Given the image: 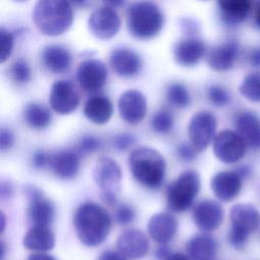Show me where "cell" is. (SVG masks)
<instances>
[{
    "instance_id": "1",
    "label": "cell",
    "mask_w": 260,
    "mask_h": 260,
    "mask_svg": "<svg viewBox=\"0 0 260 260\" xmlns=\"http://www.w3.org/2000/svg\"><path fill=\"white\" fill-rule=\"evenodd\" d=\"M112 225L109 213L98 203L87 201L78 206L74 214V228L79 241L87 247L101 245Z\"/></svg>"
},
{
    "instance_id": "2",
    "label": "cell",
    "mask_w": 260,
    "mask_h": 260,
    "mask_svg": "<svg viewBox=\"0 0 260 260\" xmlns=\"http://www.w3.org/2000/svg\"><path fill=\"white\" fill-rule=\"evenodd\" d=\"M37 28L44 35L56 37L71 26L73 12L69 0H39L32 12Z\"/></svg>"
},
{
    "instance_id": "3",
    "label": "cell",
    "mask_w": 260,
    "mask_h": 260,
    "mask_svg": "<svg viewBox=\"0 0 260 260\" xmlns=\"http://www.w3.org/2000/svg\"><path fill=\"white\" fill-rule=\"evenodd\" d=\"M130 171L138 183L148 189H158L166 177V160L155 149L139 147L134 149L128 159Z\"/></svg>"
},
{
    "instance_id": "4",
    "label": "cell",
    "mask_w": 260,
    "mask_h": 260,
    "mask_svg": "<svg viewBox=\"0 0 260 260\" xmlns=\"http://www.w3.org/2000/svg\"><path fill=\"white\" fill-rule=\"evenodd\" d=\"M164 22L162 12L150 1L134 2L127 10V26L129 32L136 39L154 38L161 30Z\"/></svg>"
},
{
    "instance_id": "5",
    "label": "cell",
    "mask_w": 260,
    "mask_h": 260,
    "mask_svg": "<svg viewBox=\"0 0 260 260\" xmlns=\"http://www.w3.org/2000/svg\"><path fill=\"white\" fill-rule=\"evenodd\" d=\"M230 220L232 225L228 241L234 248L241 249L249 236L260 226V212L250 203H239L231 208Z\"/></svg>"
},
{
    "instance_id": "6",
    "label": "cell",
    "mask_w": 260,
    "mask_h": 260,
    "mask_svg": "<svg viewBox=\"0 0 260 260\" xmlns=\"http://www.w3.org/2000/svg\"><path fill=\"white\" fill-rule=\"evenodd\" d=\"M200 190L199 174L193 170L183 172L167 189V202L172 211L183 212L191 207Z\"/></svg>"
},
{
    "instance_id": "7",
    "label": "cell",
    "mask_w": 260,
    "mask_h": 260,
    "mask_svg": "<svg viewBox=\"0 0 260 260\" xmlns=\"http://www.w3.org/2000/svg\"><path fill=\"white\" fill-rule=\"evenodd\" d=\"M22 193L28 200L27 217L34 225L48 226L55 214L53 203L47 199L43 191L35 185H25L22 187Z\"/></svg>"
},
{
    "instance_id": "8",
    "label": "cell",
    "mask_w": 260,
    "mask_h": 260,
    "mask_svg": "<svg viewBox=\"0 0 260 260\" xmlns=\"http://www.w3.org/2000/svg\"><path fill=\"white\" fill-rule=\"evenodd\" d=\"M213 153L224 164H235L246 153L247 144L238 132L232 130L220 131L213 139Z\"/></svg>"
},
{
    "instance_id": "9",
    "label": "cell",
    "mask_w": 260,
    "mask_h": 260,
    "mask_svg": "<svg viewBox=\"0 0 260 260\" xmlns=\"http://www.w3.org/2000/svg\"><path fill=\"white\" fill-rule=\"evenodd\" d=\"M216 118L208 111L195 114L188 125V135L191 144L197 151L204 150L215 137Z\"/></svg>"
},
{
    "instance_id": "10",
    "label": "cell",
    "mask_w": 260,
    "mask_h": 260,
    "mask_svg": "<svg viewBox=\"0 0 260 260\" xmlns=\"http://www.w3.org/2000/svg\"><path fill=\"white\" fill-rule=\"evenodd\" d=\"M91 175L102 194L110 193L117 195L122 179V171L114 159L107 156L101 157L95 164Z\"/></svg>"
},
{
    "instance_id": "11",
    "label": "cell",
    "mask_w": 260,
    "mask_h": 260,
    "mask_svg": "<svg viewBox=\"0 0 260 260\" xmlns=\"http://www.w3.org/2000/svg\"><path fill=\"white\" fill-rule=\"evenodd\" d=\"M121 25L117 12L108 6L94 10L88 18V29L98 39L109 40L115 37Z\"/></svg>"
},
{
    "instance_id": "12",
    "label": "cell",
    "mask_w": 260,
    "mask_h": 260,
    "mask_svg": "<svg viewBox=\"0 0 260 260\" xmlns=\"http://www.w3.org/2000/svg\"><path fill=\"white\" fill-rule=\"evenodd\" d=\"M76 78L84 90L95 92L105 85L108 78V70L101 60L87 59L79 64L76 70Z\"/></svg>"
},
{
    "instance_id": "13",
    "label": "cell",
    "mask_w": 260,
    "mask_h": 260,
    "mask_svg": "<svg viewBox=\"0 0 260 260\" xmlns=\"http://www.w3.org/2000/svg\"><path fill=\"white\" fill-rule=\"evenodd\" d=\"M51 108L60 115H68L76 110L79 96L71 82L58 80L53 83L49 98Z\"/></svg>"
},
{
    "instance_id": "14",
    "label": "cell",
    "mask_w": 260,
    "mask_h": 260,
    "mask_svg": "<svg viewBox=\"0 0 260 260\" xmlns=\"http://www.w3.org/2000/svg\"><path fill=\"white\" fill-rule=\"evenodd\" d=\"M242 182L243 177L237 170L221 171L212 177L210 188L217 199L222 202H230L240 194Z\"/></svg>"
},
{
    "instance_id": "15",
    "label": "cell",
    "mask_w": 260,
    "mask_h": 260,
    "mask_svg": "<svg viewBox=\"0 0 260 260\" xmlns=\"http://www.w3.org/2000/svg\"><path fill=\"white\" fill-rule=\"evenodd\" d=\"M118 109L123 120L130 124H138L146 115L147 102L140 91L129 89L121 94Z\"/></svg>"
},
{
    "instance_id": "16",
    "label": "cell",
    "mask_w": 260,
    "mask_h": 260,
    "mask_svg": "<svg viewBox=\"0 0 260 260\" xmlns=\"http://www.w3.org/2000/svg\"><path fill=\"white\" fill-rule=\"evenodd\" d=\"M223 209L214 200H203L199 202L193 211V220L202 232H212L219 228L223 220Z\"/></svg>"
},
{
    "instance_id": "17",
    "label": "cell",
    "mask_w": 260,
    "mask_h": 260,
    "mask_svg": "<svg viewBox=\"0 0 260 260\" xmlns=\"http://www.w3.org/2000/svg\"><path fill=\"white\" fill-rule=\"evenodd\" d=\"M117 248L126 258L135 260L142 258L148 252L149 243L141 231L130 229L119 235Z\"/></svg>"
},
{
    "instance_id": "18",
    "label": "cell",
    "mask_w": 260,
    "mask_h": 260,
    "mask_svg": "<svg viewBox=\"0 0 260 260\" xmlns=\"http://www.w3.org/2000/svg\"><path fill=\"white\" fill-rule=\"evenodd\" d=\"M147 231L152 240L167 244L173 240L178 231V220L169 212H157L149 218Z\"/></svg>"
},
{
    "instance_id": "19",
    "label": "cell",
    "mask_w": 260,
    "mask_h": 260,
    "mask_svg": "<svg viewBox=\"0 0 260 260\" xmlns=\"http://www.w3.org/2000/svg\"><path fill=\"white\" fill-rule=\"evenodd\" d=\"M48 166L58 178L70 180L79 171V155L71 149L59 150L50 154Z\"/></svg>"
},
{
    "instance_id": "20",
    "label": "cell",
    "mask_w": 260,
    "mask_h": 260,
    "mask_svg": "<svg viewBox=\"0 0 260 260\" xmlns=\"http://www.w3.org/2000/svg\"><path fill=\"white\" fill-rule=\"evenodd\" d=\"M110 65L113 70L122 77H133L141 69L140 57L132 50L118 48L111 52Z\"/></svg>"
},
{
    "instance_id": "21",
    "label": "cell",
    "mask_w": 260,
    "mask_h": 260,
    "mask_svg": "<svg viewBox=\"0 0 260 260\" xmlns=\"http://www.w3.org/2000/svg\"><path fill=\"white\" fill-rule=\"evenodd\" d=\"M239 55V45L230 41L210 49L206 61L208 66L215 71H228L232 69Z\"/></svg>"
},
{
    "instance_id": "22",
    "label": "cell",
    "mask_w": 260,
    "mask_h": 260,
    "mask_svg": "<svg viewBox=\"0 0 260 260\" xmlns=\"http://www.w3.org/2000/svg\"><path fill=\"white\" fill-rule=\"evenodd\" d=\"M205 44L197 38H187L177 43L174 49L176 61L185 67L196 65L204 56Z\"/></svg>"
},
{
    "instance_id": "23",
    "label": "cell",
    "mask_w": 260,
    "mask_h": 260,
    "mask_svg": "<svg viewBox=\"0 0 260 260\" xmlns=\"http://www.w3.org/2000/svg\"><path fill=\"white\" fill-rule=\"evenodd\" d=\"M217 250L216 240L206 232L194 235L186 245V251L191 260H214Z\"/></svg>"
},
{
    "instance_id": "24",
    "label": "cell",
    "mask_w": 260,
    "mask_h": 260,
    "mask_svg": "<svg viewBox=\"0 0 260 260\" xmlns=\"http://www.w3.org/2000/svg\"><path fill=\"white\" fill-rule=\"evenodd\" d=\"M235 128L247 146L260 148V119L254 113H239L235 118Z\"/></svg>"
},
{
    "instance_id": "25",
    "label": "cell",
    "mask_w": 260,
    "mask_h": 260,
    "mask_svg": "<svg viewBox=\"0 0 260 260\" xmlns=\"http://www.w3.org/2000/svg\"><path fill=\"white\" fill-rule=\"evenodd\" d=\"M217 4L223 22L236 25L247 18L253 7V0H217Z\"/></svg>"
},
{
    "instance_id": "26",
    "label": "cell",
    "mask_w": 260,
    "mask_h": 260,
    "mask_svg": "<svg viewBox=\"0 0 260 260\" xmlns=\"http://www.w3.org/2000/svg\"><path fill=\"white\" fill-rule=\"evenodd\" d=\"M83 114L92 123L103 125L111 119L113 106L108 98L104 95H93L85 102Z\"/></svg>"
},
{
    "instance_id": "27",
    "label": "cell",
    "mask_w": 260,
    "mask_h": 260,
    "mask_svg": "<svg viewBox=\"0 0 260 260\" xmlns=\"http://www.w3.org/2000/svg\"><path fill=\"white\" fill-rule=\"evenodd\" d=\"M42 60L45 67L53 73H63L71 65V55L69 51L59 45L46 47L42 53Z\"/></svg>"
},
{
    "instance_id": "28",
    "label": "cell",
    "mask_w": 260,
    "mask_h": 260,
    "mask_svg": "<svg viewBox=\"0 0 260 260\" xmlns=\"http://www.w3.org/2000/svg\"><path fill=\"white\" fill-rule=\"evenodd\" d=\"M22 244L28 250L46 252L54 248L55 237L51 230L47 226L34 225L23 237Z\"/></svg>"
},
{
    "instance_id": "29",
    "label": "cell",
    "mask_w": 260,
    "mask_h": 260,
    "mask_svg": "<svg viewBox=\"0 0 260 260\" xmlns=\"http://www.w3.org/2000/svg\"><path fill=\"white\" fill-rule=\"evenodd\" d=\"M23 117L25 123L32 129H45L52 121V115L50 111L43 105L38 103L27 104L23 111Z\"/></svg>"
},
{
    "instance_id": "30",
    "label": "cell",
    "mask_w": 260,
    "mask_h": 260,
    "mask_svg": "<svg viewBox=\"0 0 260 260\" xmlns=\"http://www.w3.org/2000/svg\"><path fill=\"white\" fill-rule=\"evenodd\" d=\"M241 94L253 103H260V72L248 74L239 87Z\"/></svg>"
},
{
    "instance_id": "31",
    "label": "cell",
    "mask_w": 260,
    "mask_h": 260,
    "mask_svg": "<svg viewBox=\"0 0 260 260\" xmlns=\"http://www.w3.org/2000/svg\"><path fill=\"white\" fill-rule=\"evenodd\" d=\"M168 102L176 108H186L191 103V98L188 89L182 83H172L166 93Z\"/></svg>"
},
{
    "instance_id": "32",
    "label": "cell",
    "mask_w": 260,
    "mask_h": 260,
    "mask_svg": "<svg viewBox=\"0 0 260 260\" xmlns=\"http://www.w3.org/2000/svg\"><path fill=\"white\" fill-rule=\"evenodd\" d=\"M151 128L159 134H166L171 131L174 125V118L168 111L161 110L156 112L151 118Z\"/></svg>"
},
{
    "instance_id": "33",
    "label": "cell",
    "mask_w": 260,
    "mask_h": 260,
    "mask_svg": "<svg viewBox=\"0 0 260 260\" xmlns=\"http://www.w3.org/2000/svg\"><path fill=\"white\" fill-rule=\"evenodd\" d=\"M12 79L18 84H25L30 80L31 71L27 62L23 59H17L14 61L11 67Z\"/></svg>"
},
{
    "instance_id": "34",
    "label": "cell",
    "mask_w": 260,
    "mask_h": 260,
    "mask_svg": "<svg viewBox=\"0 0 260 260\" xmlns=\"http://www.w3.org/2000/svg\"><path fill=\"white\" fill-rule=\"evenodd\" d=\"M207 98L216 107L226 106L231 101L230 93L220 85H211L207 90Z\"/></svg>"
},
{
    "instance_id": "35",
    "label": "cell",
    "mask_w": 260,
    "mask_h": 260,
    "mask_svg": "<svg viewBox=\"0 0 260 260\" xmlns=\"http://www.w3.org/2000/svg\"><path fill=\"white\" fill-rule=\"evenodd\" d=\"M14 38L12 34L5 28L0 29V62L4 63L13 50Z\"/></svg>"
},
{
    "instance_id": "36",
    "label": "cell",
    "mask_w": 260,
    "mask_h": 260,
    "mask_svg": "<svg viewBox=\"0 0 260 260\" xmlns=\"http://www.w3.org/2000/svg\"><path fill=\"white\" fill-rule=\"evenodd\" d=\"M101 147H102L101 140L90 134L83 135L78 142V150L83 154L95 152L96 150L101 149Z\"/></svg>"
},
{
    "instance_id": "37",
    "label": "cell",
    "mask_w": 260,
    "mask_h": 260,
    "mask_svg": "<svg viewBox=\"0 0 260 260\" xmlns=\"http://www.w3.org/2000/svg\"><path fill=\"white\" fill-rule=\"evenodd\" d=\"M115 217L118 223L120 224H128L133 221L135 218V210L133 209L132 206L128 204H122L118 206L115 212Z\"/></svg>"
},
{
    "instance_id": "38",
    "label": "cell",
    "mask_w": 260,
    "mask_h": 260,
    "mask_svg": "<svg viewBox=\"0 0 260 260\" xmlns=\"http://www.w3.org/2000/svg\"><path fill=\"white\" fill-rule=\"evenodd\" d=\"M135 142V137L132 134L129 133H120L113 137L112 144L115 149L118 151H124L127 150L129 147H131Z\"/></svg>"
},
{
    "instance_id": "39",
    "label": "cell",
    "mask_w": 260,
    "mask_h": 260,
    "mask_svg": "<svg viewBox=\"0 0 260 260\" xmlns=\"http://www.w3.org/2000/svg\"><path fill=\"white\" fill-rule=\"evenodd\" d=\"M197 150L192 144L182 143L177 147V154L184 161H191L196 157Z\"/></svg>"
},
{
    "instance_id": "40",
    "label": "cell",
    "mask_w": 260,
    "mask_h": 260,
    "mask_svg": "<svg viewBox=\"0 0 260 260\" xmlns=\"http://www.w3.org/2000/svg\"><path fill=\"white\" fill-rule=\"evenodd\" d=\"M14 144V135L11 130L7 128H1L0 130V149L7 150Z\"/></svg>"
},
{
    "instance_id": "41",
    "label": "cell",
    "mask_w": 260,
    "mask_h": 260,
    "mask_svg": "<svg viewBox=\"0 0 260 260\" xmlns=\"http://www.w3.org/2000/svg\"><path fill=\"white\" fill-rule=\"evenodd\" d=\"M49 157H50V154H48L42 150L35 152L32 155V158H31L34 168L38 169V170L44 169L46 166L49 165Z\"/></svg>"
},
{
    "instance_id": "42",
    "label": "cell",
    "mask_w": 260,
    "mask_h": 260,
    "mask_svg": "<svg viewBox=\"0 0 260 260\" xmlns=\"http://www.w3.org/2000/svg\"><path fill=\"white\" fill-rule=\"evenodd\" d=\"M126 258L119 250L114 251V250H105L103 251L98 260H127Z\"/></svg>"
},
{
    "instance_id": "43",
    "label": "cell",
    "mask_w": 260,
    "mask_h": 260,
    "mask_svg": "<svg viewBox=\"0 0 260 260\" xmlns=\"http://www.w3.org/2000/svg\"><path fill=\"white\" fill-rule=\"evenodd\" d=\"M181 25L182 29L185 31V34H195L198 30L197 24L190 18H183L181 20Z\"/></svg>"
},
{
    "instance_id": "44",
    "label": "cell",
    "mask_w": 260,
    "mask_h": 260,
    "mask_svg": "<svg viewBox=\"0 0 260 260\" xmlns=\"http://www.w3.org/2000/svg\"><path fill=\"white\" fill-rule=\"evenodd\" d=\"M13 194V187L8 181H2L0 186V196L2 199L10 198Z\"/></svg>"
},
{
    "instance_id": "45",
    "label": "cell",
    "mask_w": 260,
    "mask_h": 260,
    "mask_svg": "<svg viewBox=\"0 0 260 260\" xmlns=\"http://www.w3.org/2000/svg\"><path fill=\"white\" fill-rule=\"evenodd\" d=\"M248 60L253 67L259 68L260 67V48H255L252 51H250L248 55Z\"/></svg>"
},
{
    "instance_id": "46",
    "label": "cell",
    "mask_w": 260,
    "mask_h": 260,
    "mask_svg": "<svg viewBox=\"0 0 260 260\" xmlns=\"http://www.w3.org/2000/svg\"><path fill=\"white\" fill-rule=\"evenodd\" d=\"M171 254H172L171 250H170V248L166 244H161V246L155 252V256H156V258L158 260H165Z\"/></svg>"
},
{
    "instance_id": "47",
    "label": "cell",
    "mask_w": 260,
    "mask_h": 260,
    "mask_svg": "<svg viewBox=\"0 0 260 260\" xmlns=\"http://www.w3.org/2000/svg\"><path fill=\"white\" fill-rule=\"evenodd\" d=\"M27 260H56V259L51 255L40 252V253H35L29 255Z\"/></svg>"
},
{
    "instance_id": "48",
    "label": "cell",
    "mask_w": 260,
    "mask_h": 260,
    "mask_svg": "<svg viewBox=\"0 0 260 260\" xmlns=\"http://www.w3.org/2000/svg\"><path fill=\"white\" fill-rule=\"evenodd\" d=\"M103 2L106 4V6L111 7V8H116V7H121L124 5L126 0H103Z\"/></svg>"
},
{
    "instance_id": "49",
    "label": "cell",
    "mask_w": 260,
    "mask_h": 260,
    "mask_svg": "<svg viewBox=\"0 0 260 260\" xmlns=\"http://www.w3.org/2000/svg\"><path fill=\"white\" fill-rule=\"evenodd\" d=\"M165 260H191L189 258V256H187L186 254L183 253H172L169 257H167Z\"/></svg>"
},
{
    "instance_id": "50",
    "label": "cell",
    "mask_w": 260,
    "mask_h": 260,
    "mask_svg": "<svg viewBox=\"0 0 260 260\" xmlns=\"http://www.w3.org/2000/svg\"><path fill=\"white\" fill-rule=\"evenodd\" d=\"M237 171H238V173H239L243 178L248 177V176L250 175V173H251V170H250V168H249L248 166H242V167L238 168Z\"/></svg>"
},
{
    "instance_id": "51",
    "label": "cell",
    "mask_w": 260,
    "mask_h": 260,
    "mask_svg": "<svg viewBox=\"0 0 260 260\" xmlns=\"http://www.w3.org/2000/svg\"><path fill=\"white\" fill-rule=\"evenodd\" d=\"M255 21H256V24L260 27V0H256V6H255Z\"/></svg>"
},
{
    "instance_id": "52",
    "label": "cell",
    "mask_w": 260,
    "mask_h": 260,
    "mask_svg": "<svg viewBox=\"0 0 260 260\" xmlns=\"http://www.w3.org/2000/svg\"><path fill=\"white\" fill-rule=\"evenodd\" d=\"M88 0H69L71 5L76 6V7H83L87 3Z\"/></svg>"
},
{
    "instance_id": "53",
    "label": "cell",
    "mask_w": 260,
    "mask_h": 260,
    "mask_svg": "<svg viewBox=\"0 0 260 260\" xmlns=\"http://www.w3.org/2000/svg\"><path fill=\"white\" fill-rule=\"evenodd\" d=\"M5 223H6L5 215H4V213H1V232L4 231V229H5Z\"/></svg>"
},
{
    "instance_id": "54",
    "label": "cell",
    "mask_w": 260,
    "mask_h": 260,
    "mask_svg": "<svg viewBox=\"0 0 260 260\" xmlns=\"http://www.w3.org/2000/svg\"><path fill=\"white\" fill-rule=\"evenodd\" d=\"M17 1H23V0H17Z\"/></svg>"
}]
</instances>
